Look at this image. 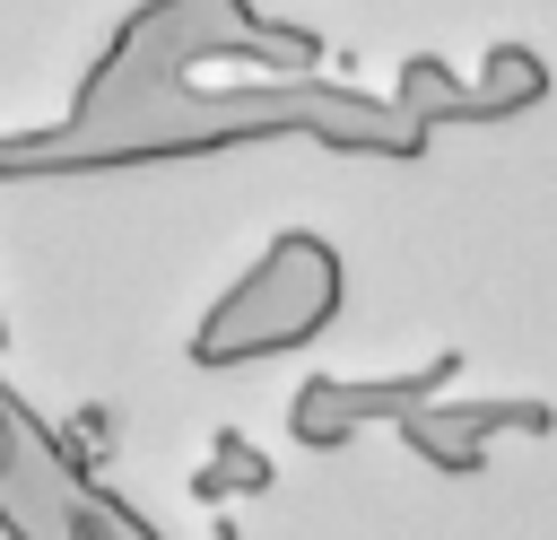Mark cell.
<instances>
[{
    "label": "cell",
    "instance_id": "6da1fadb",
    "mask_svg": "<svg viewBox=\"0 0 557 540\" xmlns=\"http://www.w3.org/2000/svg\"><path fill=\"white\" fill-rule=\"evenodd\" d=\"M322 35L252 0H148L96 52L87 87L44 131H0V174H122L252 139H322L339 157H418L426 139L357 87L313 78Z\"/></svg>",
    "mask_w": 557,
    "mask_h": 540
},
{
    "label": "cell",
    "instance_id": "7a4b0ae2",
    "mask_svg": "<svg viewBox=\"0 0 557 540\" xmlns=\"http://www.w3.org/2000/svg\"><path fill=\"white\" fill-rule=\"evenodd\" d=\"M348 305V261L331 235L287 226L252 253V270L191 322V366H261L278 348H313Z\"/></svg>",
    "mask_w": 557,
    "mask_h": 540
},
{
    "label": "cell",
    "instance_id": "3957f363",
    "mask_svg": "<svg viewBox=\"0 0 557 540\" xmlns=\"http://www.w3.org/2000/svg\"><path fill=\"white\" fill-rule=\"evenodd\" d=\"M453 375H461V348H435L426 366H400V375H305L287 392V435L305 453H348L366 427H392L400 409L435 401Z\"/></svg>",
    "mask_w": 557,
    "mask_h": 540
},
{
    "label": "cell",
    "instance_id": "277c9868",
    "mask_svg": "<svg viewBox=\"0 0 557 540\" xmlns=\"http://www.w3.org/2000/svg\"><path fill=\"white\" fill-rule=\"evenodd\" d=\"M548 427H557V418H548L540 392H513V401H444V392H435V401H418V409L392 418V435H400L426 470H444V479H470L496 435H548Z\"/></svg>",
    "mask_w": 557,
    "mask_h": 540
},
{
    "label": "cell",
    "instance_id": "5b68a950",
    "mask_svg": "<svg viewBox=\"0 0 557 540\" xmlns=\"http://www.w3.org/2000/svg\"><path fill=\"white\" fill-rule=\"evenodd\" d=\"M461 87H470V113H461V122H513V113L548 105V61H540L531 44H487V61H479Z\"/></svg>",
    "mask_w": 557,
    "mask_h": 540
},
{
    "label": "cell",
    "instance_id": "8992f818",
    "mask_svg": "<svg viewBox=\"0 0 557 540\" xmlns=\"http://www.w3.org/2000/svg\"><path fill=\"white\" fill-rule=\"evenodd\" d=\"M383 105H392V113H400L418 139H435V131H461V113H470V87H461V70H453V61H435V52H409Z\"/></svg>",
    "mask_w": 557,
    "mask_h": 540
},
{
    "label": "cell",
    "instance_id": "52a82bcc",
    "mask_svg": "<svg viewBox=\"0 0 557 540\" xmlns=\"http://www.w3.org/2000/svg\"><path fill=\"white\" fill-rule=\"evenodd\" d=\"M261 488H278V462H270L244 427H218L209 453L191 462V496H200V505H226V496H261Z\"/></svg>",
    "mask_w": 557,
    "mask_h": 540
},
{
    "label": "cell",
    "instance_id": "ba28073f",
    "mask_svg": "<svg viewBox=\"0 0 557 540\" xmlns=\"http://www.w3.org/2000/svg\"><path fill=\"white\" fill-rule=\"evenodd\" d=\"M0 348H9V305H0Z\"/></svg>",
    "mask_w": 557,
    "mask_h": 540
}]
</instances>
